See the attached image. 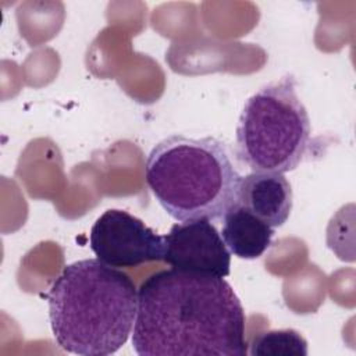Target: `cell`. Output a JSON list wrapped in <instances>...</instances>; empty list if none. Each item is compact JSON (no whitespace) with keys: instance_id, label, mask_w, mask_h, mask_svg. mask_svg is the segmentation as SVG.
<instances>
[{"instance_id":"obj_3","label":"cell","mask_w":356,"mask_h":356,"mask_svg":"<svg viewBox=\"0 0 356 356\" xmlns=\"http://www.w3.org/2000/svg\"><path fill=\"white\" fill-rule=\"evenodd\" d=\"M241 174L224 142L214 136L170 135L150 150L145 179L177 221L222 220L236 203Z\"/></svg>"},{"instance_id":"obj_5","label":"cell","mask_w":356,"mask_h":356,"mask_svg":"<svg viewBox=\"0 0 356 356\" xmlns=\"http://www.w3.org/2000/svg\"><path fill=\"white\" fill-rule=\"evenodd\" d=\"M89 243L99 260L115 268L160 261L164 256V236L120 209H108L95 221Z\"/></svg>"},{"instance_id":"obj_7","label":"cell","mask_w":356,"mask_h":356,"mask_svg":"<svg viewBox=\"0 0 356 356\" xmlns=\"http://www.w3.org/2000/svg\"><path fill=\"white\" fill-rule=\"evenodd\" d=\"M236 203L270 227L278 228L291 216L292 186L280 172L253 171L241 178Z\"/></svg>"},{"instance_id":"obj_2","label":"cell","mask_w":356,"mask_h":356,"mask_svg":"<svg viewBox=\"0 0 356 356\" xmlns=\"http://www.w3.org/2000/svg\"><path fill=\"white\" fill-rule=\"evenodd\" d=\"M49 318L57 345L74 355L115 353L132 332L138 289L131 277L102 260L64 266L47 293Z\"/></svg>"},{"instance_id":"obj_4","label":"cell","mask_w":356,"mask_h":356,"mask_svg":"<svg viewBox=\"0 0 356 356\" xmlns=\"http://www.w3.org/2000/svg\"><path fill=\"white\" fill-rule=\"evenodd\" d=\"M310 118L286 74L253 93L236 125V154L253 171L289 172L309 146Z\"/></svg>"},{"instance_id":"obj_8","label":"cell","mask_w":356,"mask_h":356,"mask_svg":"<svg viewBox=\"0 0 356 356\" xmlns=\"http://www.w3.org/2000/svg\"><path fill=\"white\" fill-rule=\"evenodd\" d=\"M221 238L228 250L246 260L259 259L270 246L274 228L235 203L222 217Z\"/></svg>"},{"instance_id":"obj_9","label":"cell","mask_w":356,"mask_h":356,"mask_svg":"<svg viewBox=\"0 0 356 356\" xmlns=\"http://www.w3.org/2000/svg\"><path fill=\"white\" fill-rule=\"evenodd\" d=\"M248 353L252 356H306L307 341L292 328L263 331L252 339Z\"/></svg>"},{"instance_id":"obj_1","label":"cell","mask_w":356,"mask_h":356,"mask_svg":"<svg viewBox=\"0 0 356 356\" xmlns=\"http://www.w3.org/2000/svg\"><path fill=\"white\" fill-rule=\"evenodd\" d=\"M246 316L224 278L160 270L138 289L132 348L139 356H246Z\"/></svg>"},{"instance_id":"obj_6","label":"cell","mask_w":356,"mask_h":356,"mask_svg":"<svg viewBox=\"0 0 356 356\" xmlns=\"http://www.w3.org/2000/svg\"><path fill=\"white\" fill-rule=\"evenodd\" d=\"M163 261L171 268L220 278L231 271V252L209 220L174 224L164 235Z\"/></svg>"}]
</instances>
